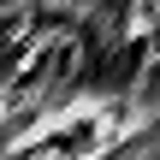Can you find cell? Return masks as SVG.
<instances>
[{
  "mask_svg": "<svg viewBox=\"0 0 160 160\" xmlns=\"http://www.w3.org/2000/svg\"><path fill=\"white\" fill-rule=\"evenodd\" d=\"M107 125H113L107 113H65V119L48 125L42 137H30L18 160H89L107 142Z\"/></svg>",
  "mask_w": 160,
  "mask_h": 160,
  "instance_id": "cell-1",
  "label": "cell"
}]
</instances>
